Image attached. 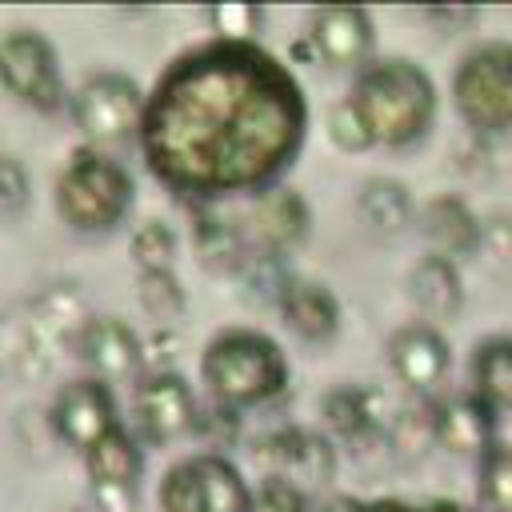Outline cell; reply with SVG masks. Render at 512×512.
<instances>
[{
  "label": "cell",
  "mask_w": 512,
  "mask_h": 512,
  "mask_svg": "<svg viewBox=\"0 0 512 512\" xmlns=\"http://www.w3.org/2000/svg\"><path fill=\"white\" fill-rule=\"evenodd\" d=\"M408 288H412V300L436 316V320H448L460 312V300H464V288H460V276H456V264L448 256H424L412 276H408Z\"/></svg>",
  "instance_id": "d6986e66"
},
{
  "label": "cell",
  "mask_w": 512,
  "mask_h": 512,
  "mask_svg": "<svg viewBox=\"0 0 512 512\" xmlns=\"http://www.w3.org/2000/svg\"><path fill=\"white\" fill-rule=\"evenodd\" d=\"M196 248H200V260L208 268H240L248 256H244V236L232 220H220V216H200L196 224Z\"/></svg>",
  "instance_id": "d4e9b609"
},
{
  "label": "cell",
  "mask_w": 512,
  "mask_h": 512,
  "mask_svg": "<svg viewBox=\"0 0 512 512\" xmlns=\"http://www.w3.org/2000/svg\"><path fill=\"white\" fill-rule=\"evenodd\" d=\"M280 312H284V324L300 336V340H328L336 332V320H340V308L332 300V292L324 284H312V280H296L288 276L284 292H280Z\"/></svg>",
  "instance_id": "9a60e30c"
},
{
  "label": "cell",
  "mask_w": 512,
  "mask_h": 512,
  "mask_svg": "<svg viewBox=\"0 0 512 512\" xmlns=\"http://www.w3.org/2000/svg\"><path fill=\"white\" fill-rule=\"evenodd\" d=\"M164 512H252L248 484L224 456H192L168 468L160 484Z\"/></svg>",
  "instance_id": "5b68a950"
},
{
  "label": "cell",
  "mask_w": 512,
  "mask_h": 512,
  "mask_svg": "<svg viewBox=\"0 0 512 512\" xmlns=\"http://www.w3.org/2000/svg\"><path fill=\"white\" fill-rule=\"evenodd\" d=\"M56 208L80 232H108L132 208V176L96 148H76L56 180Z\"/></svg>",
  "instance_id": "277c9868"
},
{
  "label": "cell",
  "mask_w": 512,
  "mask_h": 512,
  "mask_svg": "<svg viewBox=\"0 0 512 512\" xmlns=\"http://www.w3.org/2000/svg\"><path fill=\"white\" fill-rule=\"evenodd\" d=\"M352 104L372 136V144H408L416 140L436 112L432 80L408 60H384L360 72Z\"/></svg>",
  "instance_id": "7a4b0ae2"
},
{
  "label": "cell",
  "mask_w": 512,
  "mask_h": 512,
  "mask_svg": "<svg viewBox=\"0 0 512 512\" xmlns=\"http://www.w3.org/2000/svg\"><path fill=\"white\" fill-rule=\"evenodd\" d=\"M328 132H332V140H336L340 148H348V152H360V148L372 144V136H368V128H364V120H360V112H356L352 100H340V104L328 112Z\"/></svg>",
  "instance_id": "1f68e13d"
},
{
  "label": "cell",
  "mask_w": 512,
  "mask_h": 512,
  "mask_svg": "<svg viewBox=\"0 0 512 512\" xmlns=\"http://www.w3.org/2000/svg\"><path fill=\"white\" fill-rule=\"evenodd\" d=\"M252 512H304L300 488L288 484V480H280V476H272V480H264V488L256 492Z\"/></svg>",
  "instance_id": "d6a6232c"
},
{
  "label": "cell",
  "mask_w": 512,
  "mask_h": 512,
  "mask_svg": "<svg viewBox=\"0 0 512 512\" xmlns=\"http://www.w3.org/2000/svg\"><path fill=\"white\" fill-rule=\"evenodd\" d=\"M456 104L460 116L480 132L512 128V48L484 44L464 56L456 72Z\"/></svg>",
  "instance_id": "8992f818"
},
{
  "label": "cell",
  "mask_w": 512,
  "mask_h": 512,
  "mask_svg": "<svg viewBox=\"0 0 512 512\" xmlns=\"http://www.w3.org/2000/svg\"><path fill=\"white\" fill-rule=\"evenodd\" d=\"M76 352L96 372L100 384L104 380H128L144 360L140 336L116 316H92L76 336Z\"/></svg>",
  "instance_id": "7c38bea8"
},
{
  "label": "cell",
  "mask_w": 512,
  "mask_h": 512,
  "mask_svg": "<svg viewBox=\"0 0 512 512\" xmlns=\"http://www.w3.org/2000/svg\"><path fill=\"white\" fill-rule=\"evenodd\" d=\"M84 464H88V480H92V484L136 488L140 468H144V456H140V448L132 444V436H128L124 428H116V432H108L104 440H96V444L84 452Z\"/></svg>",
  "instance_id": "ffe728a7"
},
{
  "label": "cell",
  "mask_w": 512,
  "mask_h": 512,
  "mask_svg": "<svg viewBox=\"0 0 512 512\" xmlns=\"http://www.w3.org/2000/svg\"><path fill=\"white\" fill-rule=\"evenodd\" d=\"M476 396L492 408H512V336L484 340L472 356Z\"/></svg>",
  "instance_id": "44dd1931"
},
{
  "label": "cell",
  "mask_w": 512,
  "mask_h": 512,
  "mask_svg": "<svg viewBox=\"0 0 512 512\" xmlns=\"http://www.w3.org/2000/svg\"><path fill=\"white\" fill-rule=\"evenodd\" d=\"M472 256L480 260V268L488 276L508 280L512 276V220L508 216H488L480 224V236H476Z\"/></svg>",
  "instance_id": "484cf974"
},
{
  "label": "cell",
  "mask_w": 512,
  "mask_h": 512,
  "mask_svg": "<svg viewBox=\"0 0 512 512\" xmlns=\"http://www.w3.org/2000/svg\"><path fill=\"white\" fill-rule=\"evenodd\" d=\"M0 84L36 112H56L64 104L56 48L32 28H20L0 40Z\"/></svg>",
  "instance_id": "ba28073f"
},
{
  "label": "cell",
  "mask_w": 512,
  "mask_h": 512,
  "mask_svg": "<svg viewBox=\"0 0 512 512\" xmlns=\"http://www.w3.org/2000/svg\"><path fill=\"white\" fill-rule=\"evenodd\" d=\"M72 120L76 128L96 144H120L132 136L144 120V96L140 88L120 72H96L80 84L72 96Z\"/></svg>",
  "instance_id": "52a82bcc"
},
{
  "label": "cell",
  "mask_w": 512,
  "mask_h": 512,
  "mask_svg": "<svg viewBox=\"0 0 512 512\" xmlns=\"http://www.w3.org/2000/svg\"><path fill=\"white\" fill-rule=\"evenodd\" d=\"M492 404H484L476 392L456 396L444 408H436V440L452 452H488L492 448Z\"/></svg>",
  "instance_id": "ac0fdd59"
},
{
  "label": "cell",
  "mask_w": 512,
  "mask_h": 512,
  "mask_svg": "<svg viewBox=\"0 0 512 512\" xmlns=\"http://www.w3.org/2000/svg\"><path fill=\"white\" fill-rule=\"evenodd\" d=\"M252 228H256V240L276 256V252L296 248L304 240V232H308V208H304V200L292 188H276V192H268V196L256 200Z\"/></svg>",
  "instance_id": "e0dca14e"
},
{
  "label": "cell",
  "mask_w": 512,
  "mask_h": 512,
  "mask_svg": "<svg viewBox=\"0 0 512 512\" xmlns=\"http://www.w3.org/2000/svg\"><path fill=\"white\" fill-rule=\"evenodd\" d=\"M140 304L152 320L160 324H172L184 316V288L172 272H140Z\"/></svg>",
  "instance_id": "4316f807"
},
{
  "label": "cell",
  "mask_w": 512,
  "mask_h": 512,
  "mask_svg": "<svg viewBox=\"0 0 512 512\" xmlns=\"http://www.w3.org/2000/svg\"><path fill=\"white\" fill-rule=\"evenodd\" d=\"M204 380L212 384L220 404L244 408V404L272 400L284 388L288 368H284L280 348L268 336L248 332V328H232L208 344Z\"/></svg>",
  "instance_id": "3957f363"
},
{
  "label": "cell",
  "mask_w": 512,
  "mask_h": 512,
  "mask_svg": "<svg viewBox=\"0 0 512 512\" xmlns=\"http://www.w3.org/2000/svg\"><path fill=\"white\" fill-rule=\"evenodd\" d=\"M388 360L392 368L400 372L404 384L412 388H432L444 380L448 372V344L440 332L424 328V324H412V328H400L388 344Z\"/></svg>",
  "instance_id": "5bb4252c"
},
{
  "label": "cell",
  "mask_w": 512,
  "mask_h": 512,
  "mask_svg": "<svg viewBox=\"0 0 512 512\" xmlns=\"http://www.w3.org/2000/svg\"><path fill=\"white\" fill-rule=\"evenodd\" d=\"M20 352H24V332H20V324H8V320L0 316V376L20 364Z\"/></svg>",
  "instance_id": "8d00e7d4"
},
{
  "label": "cell",
  "mask_w": 512,
  "mask_h": 512,
  "mask_svg": "<svg viewBox=\"0 0 512 512\" xmlns=\"http://www.w3.org/2000/svg\"><path fill=\"white\" fill-rule=\"evenodd\" d=\"M136 420L152 444L176 440L196 424V400L176 372H156L136 388Z\"/></svg>",
  "instance_id": "8fae6325"
},
{
  "label": "cell",
  "mask_w": 512,
  "mask_h": 512,
  "mask_svg": "<svg viewBox=\"0 0 512 512\" xmlns=\"http://www.w3.org/2000/svg\"><path fill=\"white\" fill-rule=\"evenodd\" d=\"M92 512H136V488L92 484Z\"/></svg>",
  "instance_id": "e575fe53"
},
{
  "label": "cell",
  "mask_w": 512,
  "mask_h": 512,
  "mask_svg": "<svg viewBox=\"0 0 512 512\" xmlns=\"http://www.w3.org/2000/svg\"><path fill=\"white\" fill-rule=\"evenodd\" d=\"M424 232L432 236V244H436L440 252L472 256L476 236H480V224H476V216H472L460 200L440 196V200H432L428 212H424Z\"/></svg>",
  "instance_id": "7402d4cb"
},
{
  "label": "cell",
  "mask_w": 512,
  "mask_h": 512,
  "mask_svg": "<svg viewBox=\"0 0 512 512\" xmlns=\"http://www.w3.org/2000/svg\"><path fill=\"white\" fill-rule=\"evenodd\" d=\"M328 512H464L456 504H396V500H372V504H332Z\"/></svg>",
  "instance_id": "d590c367"
},
{
  "label": "cell",
  "mask_w": 512,
  "mask_h": 512,
  "mask_svg": "<svg viewBox=\"0 0 512 512\" xmlns=\"http://www.w3.org/2000/svg\"><path fill=\"white\" fill-rule=\"evenodd\" d=\"M312 44L328 64H360L372 48V20L364 8L328 4L312 16Z\"/></svg>",
  "instance_id": "4fadbf2b"
},
{
  "label": "cell",
  "mask_w": 512,
  "mask_h": 512,
  "mask_svg": "<svg viewBox=\"0 0 512 512\" xmlns=\"http://www.w3.org/2000/svg\"><path fill=\"white\" fill-rule=\"evenodd\" d=\"M48 416H52V432H56L64 444L80 448V452H88L96 440H104L108 432L120 428V424H116V400H112L108 384H100V380L64 384V388L56 392Z\"/></svg>",
  "instance_id": "30bf717a"
},
{
  "label": "cell",
  "mask_w": 512,
  "mask_h": 512,
  "mask_svg": "<svg viewBox=\"0 0 512 512\" xmlns=\"http://www.w3.org/2000/svg\"><path fill=\"white\" fill-rule=\"evenodd\" d=\"M208 16H212L216 32H224V40H240L244 32H252L260 24V8H252V4H220Z\"/></svg>",
  "instance_id": "836d02e7"
},
{
  "label": "cell",
  "mask_w": 512,
  "mask_h": 512,
  "mask_svg": "<svg viewBox=\"0 0 512 512\" xmlns=\"http://www.w3.org/2000/svg\"><path fill=\"white\" fill-rule=\"evenodd\" d=\"M432 440H436V412H432V408H420V412L408 408V412L396 416V424H392V444H396L400 456H420Z\"/></svg>",
  "instance_id": "f546056e"
},
{
  "label": "cell",
  "mask_w": 512,
  "mask_h": 512,
  "mask_svg": "<svg viewBox=\"0 0 512 512\" xmlns=\"http://www.w3.org/2000/svg\"><path fill=\"white\" fill-rule=\"evenodd\" d=\"M84 300L72 288H48L28 304V320L20 324L24 332V352H20V368L24 372H48L56 360V348L64 340H76L84 328Z\"/></svg>",
  "instance_id": "9c48e42d"
},
{
  "label": "cell",
  "mask_w": 512,
  "mask_h": 512,
  "mask_svg": "<svg viewBox=\"0 0 512 512\" xmlns=\"http://www.w3.org/2000/svg\"><path fill=\"white\" fill-rule=\"evenodd\" d=\"M264 452L276 460L280 480H288V484L292 480H300V484H324V480H332V468H336L332 448L316 432H304V428H288V432L272 436L264 444Z\"/></svg>",
  "instance_id": "2e32d148"
},
{
  "label": "cell",
  "mask_w": 512,
  "mask_h": 512,
  "mask_svg": "<svg viewBox=\"0 0 512 512\" xmlns=\"http://www.w3.org/2000/svg\"><path fill=\"white\" fill-rule=\"evenodd\" d=\"M32 200V180L28 168L12 156H0V220H12L28 208Z\"/></svg>",
  "instance_id": "4dcf8cb0"
},
{
  "label": "cell",
  "mask_w": 512,
  "mask_h": 512,
  "mask_svg": "<svg viewBox=\"0 0 512 512\" xmlns=\"http://www.w3.org/2000/svg\"><path fill=\"white\" fill-rule=\"evenodd\" d=\"M324 416L340 436L364 440L380 428V396L368 388H336L324 400Z\"/></svg>",
  "instance_id": "603a6c76"
},
{
  "label": "cell",
  "mask_w": 512,
  "mask_h": 512,
  "mask_svg": "<svg viewBox=\"0 0 512 512\" xmlns=\"http://www.w3.org/2000/svg\"><path fill=\"white\" fill-rule=\"evenodd\" d=\"M304 136L296 80L248 40L180 56L144 100L140 144L172 192L220 196L272 180Z\"/></svg>",
  "instance_id": "6da1fadb"
},
{
  "label": "cell",
  "mask_w": 512,
  "mask_h": 512,
  "mask_svg": "<svg viewBox=\"0 0 512 512\" xmlns=\"http://www.w3.org/2000/svg\"><path fill=\"white\" fill-rule=\"evenodd\" d=\"M356 208H360V220L384 236L400 232L412 216V200H408V188L400 180H368Z\"/></svg>",
  "instance_id": "cb8c5ba5"
},
{
  "label": "cell",
  "mask_w": 512,
  "mask_h": 512,
  "mask_svg": "<svg viewBox=\"0 0 512 512\" xmlns=\"http://www.w3.org/2000/svg\"><path fill=\"white\" fill-rule=\"evenodd\" d=\"M132 256L144 272H168L172 256H176V236L164 220H144L132 236Z\"/></svg>",
  "instance_id": "f1b7e54d"
},
{
  "label": "cell",
  "mask_w": 512,
  "mask_h": 512,
  "mask_svg": "<svg viewBox=\"0 0 512 512\" xmlns=\"http://www.w3.org/2000/svg\"><path fill=\"white\" fill-rule=\"evenodd\" d=\"M480 496L492 512H512V448L492 444L480 460Z\"/></svg>",
  "instance_id": "83f0119b"
},
{
  "label": "cell",
  "mask_w": 512,
  "mask_h": 512,
  "mask_svg": "<svg viewBox=\"0 0 512 512\" xmlns=\"http://www.w3.org/2000/svg\"><path fill=\"white\" fill-rule=\"evenodd\" d=\"M424 16H428L440 32H456V28H468L480 12H476V8H428Z\"/></svg>",
  "instance_id": "74e56055"
}]
</instances>
